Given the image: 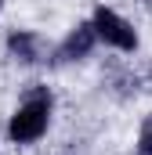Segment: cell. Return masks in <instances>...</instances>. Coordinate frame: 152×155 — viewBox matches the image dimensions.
Returning <instances> with one entry per match:
<instances>
[{
	"mask_svg": "<svg viewBox=\"0 0 152 155\" xmlns=\"http://www.w3.org/2000/svg\"><path fill=\"white\" fill-rule=\"evenodd\" d=\"M47 116H51V94H43L36 90L15 116H11V126H7V134H11V141L15 144H29V141H40L43 137V130H47Z\"/></svg>",
	"mask_w": 152,
	"mask_h": 155,
	"instance_id": "6da1fadb",
	"label": "cell"
},
{
	"mask_svg": "<svg viewBox=\"0 0 152 155\" xmlns=\"http://www.w3.org/2000/svg\"><path fill=\"white\" fill-rule=\"evenodd\" d=\"M7 51L18 58V61H26V65H33V61H43V43H40L36 33H11L7 36Z\"/></svg>",
	"mask_w": 152,
	"mask_h": 155,
	"instance_id": "3957f363",
	"label": "cell"
},
{
	"mask_svg": "<svg viewBox=\"0 0 152 155\" xmlns=\"http://www.w3.org/2000/svg\"><path fill=\"white\" fill-rule=\"evenodd\" d=\"M94 40H98V36H94V25H80V29H73V33H69V40L62 43V51H58V54H62L65 61L83 58V54H91Z\"/></svg>",
	"mask_w": 152,
	"mask_h": 155,
	"instance_id": "277c9868",
	"label": "cell"
},
{
	"mask_svg": "<svg viewBox=\"0 0 152 155\" xmlns=\"http://www.w3.org/2000/svg\"><path fill=\"white\" fill-rule=\"evenodd\" d=\"M94 36H102L105 43H112V47H119V51H134L138 47V33L130 29V22H123L116 11H109V7H98L94 11Z\"/></svg>",
	"mask_w": 152,
	"mask_h": 155,
	"instance_id": "7a4b0ae2",
	"label": "cell"
},
{
	"mask_svg": "<svg viewBox=\"0 0 152 155\" xmlns=\"http://www.w3.org/2000/svg\"><path fill=\"white\" fill-rule=\"evenodd\" d=\"M145 155H152V119H145V126H141V144H138Z\"/></svg>",
	"mask_w": 152,
	"mask_h": 155,
	"instance_id": "5b68a950",
	"label": "cell"
},
{
	"mask_svg": "<svg viewBox=\"0 0 152 155\" xmlns=\"http://www.w3.org/2000/svg\"><path fill=\"white\" fill-rule=\"evenodd\" d=\"M145 7H149V11H152V0H145Z\"/></svg>",
	"mask_w": 152,
	"mask_h": 155,
	"instance_id": "8992f818",
	"label": "cell"
}]
</instances>
